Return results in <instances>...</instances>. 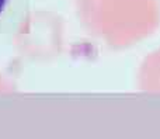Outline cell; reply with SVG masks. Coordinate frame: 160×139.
Returning <instances> with one entry per match:
<instances>
[{"label":"cell","instance_id":"6da1fadb","mask_svg":"<svg viewBox=\"0 0 160 139\" xmlns=\"http://www.w3.org/2000/svg\"><path fill=\"white\" fill-rule=\"evenodd\" d=\"M7 2H8V0H0V14L3 13V10H4L6 4H7Z\"/></svg>","mask_w":160,"mask_h":139}]
</instances>
